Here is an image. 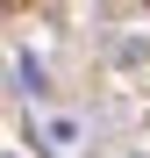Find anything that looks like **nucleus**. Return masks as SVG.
Masks as SVG:
<instances>
[{"mask_svg": "<svg viewBox=\"0 0 150 158\" xmlns=\"http://www.w3.org/2000/svg\"><path fill=\"white\" fill-rule=\"evenodd\" d=\"M43 151H50V158H71V151H79V122L50 115V122H43Z\"/></svg>", "mask_w": 150, "mask_h": 158, "instance_id": "obj_1", "label": "nucleus"}]
</instances>
